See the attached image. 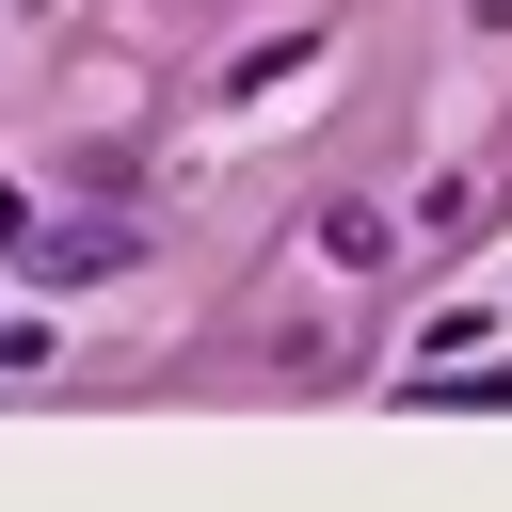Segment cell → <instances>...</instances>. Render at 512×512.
I'll return each mask as SVG.
<instances>
[{
	"mask_svg": "<svg viewBox=\"0 0 512 512\" xmlns=\"http://www.w3.org/2000/svg\"><path fill=\"white\" fill-rule=\"evenodd\" d=\"M32 352H48V320H16V304H0V368H32Z\"/></svg>",
	"mask_w": 512,
	"mask_h": 512,
	"instance_id": "6da1fadb",
	"label": "cell"
}]
</instances>
